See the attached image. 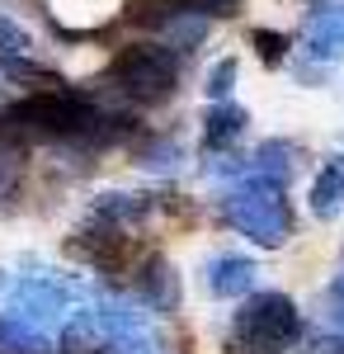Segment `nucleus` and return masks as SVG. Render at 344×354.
<instances>
[{
    "mask_svg": "<svg viewBox=\"0 0 344 354\" xmlns=\"http://www.w3.org/2000/svg\"><path fill=\"white\" fill-rule=\"evenodd\" d=\"M307 322L288 293H245L227 326V350L231 354H288L302 345Z\"/></svg>",
    "mask_w": 344,
    "mask_h": 354,
    "instance_id": "1",
    "label": "nucleus"
},
{
    "mask_svg": "<svg viewBox=\"0 0 344 354\" xmlns=\"http://www.w3.org/2000/svg\"><path fill=\"white\" fill-rule=\"evenodd\" d=\"M222 218L236 227L240 236H250L265 250L288 245L292 236V203H288V185H274L260 175H245L231 189L222 194Z\"/></svg>",
    "mask_w": 344,
    "mask_h": 354,
    "instance_id": "2",
    "label": "nucleus"
},
{
    "mask_svg": "<svg viewBox=\"0 0 344 354\" xmlns=\"http://www.w3.org/2000/svg\"><path fill=\"white\" fill-rule=\"evenodd\" d=\"M108 76L123 100L156 104V100H170L180 85V53L170 43H133V48H118Z\"/></svg>",
    "mask_w": 344,
    "mask_h": 354,
    "instance_id": "3",
    "label": "nucleus"
},
{
    "mask_svg": "<svg viewBox=\"0 0 344 354\" xmlns=\"http://www.w3.org/2000/svg\"><path fill=\"white\" fill-rule=\"evenodd\" d=\"M156 213V194H142V189H113V194H99L90 203L85 222L90 227H108V232H133L142 222Z\"/></svg>",
    "mask_w": 344,
    "mask_h": 354,
    "instance_id": "4",
    "label": "nucleus"
},
{
    "mask_svg": "<svg viewBox=\"0 0 344 354\" xmlns=\"http://www.w3.org/2000/svg\"><path fill=\"white\" fill-rule=\"evenodd\" d=\"M255 283H260V265L250 255L217 250L203 265V288H208L212 298H245V293H255Z\"/></svg>",
    "mask_w": 344,
    "mask_h": 354,
    "instance_id": "5",
    "label": "nucleus"
},
{
    "mask_svg": "<svg viewBox=\"0 0 344 354\" xmlns=\"http://www.w3.org/2000/svg\"><path fill=\"white\" fill-rule=\"evenodd\" d=\"M302 53H307V62H321V66L344 57V0L321 5L312 15V24L302 33Z\"/></svg>",
    "mask_w": 344,
    "mask_h": 354,
    "instance_id": "6",
    "label": "nucleus"
},
{
    "mask_svg": "<svg viewBox=\"0 0 344 354\" xmlns=\"http://www.w3.org/2000/svg\"><path fill=\"white\" fill-rule=\"evenodd\" d=\"M297 165H302V147L288 142V137H269L260 142L250 156H245V175H260V180H274V185H288L292 175H297ZM240 175V180H245Z\"/></svg>",
    "mask_w": 344,
    "mask_h": 354,
    "instance_id": "7",
    "label": "nucleus"
},
{
    "mask_svg": "<svg viewBox=\"0 0 344 354\" xmlns=\"http://www.w3.org/2000/svg\"><path fill=\"white\" fill-rule=\"evenodd\" d=\"M137 302L146 307V312H175L180 307V274L170 270L165 260H142V270H137Z\"/></svg>",
    "mask_w": 344,
    "mask_h": 354,
    "instance_id": "8",
    "label": "nucleus"
},
{
    "mask_svg": "<svg viewBox=\"0 0 344 354\" xmlns=\"http://www.w3.org/2000/svg\"><path fill=\"white\" fill-rule=\"evenodd\" d=\"M245 123H250V113L231 104V100H212L208 109H203V147L208 151H231L240 137H245Z\"/></svg>",
    "mask_w": 344,
    "mask_h": 354,
    "instance_id": "9",
    "label": "nucleus"
},
{
    "mask_svg": "<svg viewBox=\"0 0 344 354\" xmlns=\"http://www.w3.org/2000/svg\"><path fill=\"white\" fill-rule=\"evenodd\" d=\"M57 340L48 326L28 322L19 312H0V354H52Z\"/></svg>",
    "mask_w": 344,
    "mask_h": 354,
    "instance_id": "10",
    "label": "nucleus"
},
{
    "mask_svg": "<svg viewBox=\"0 0 344 354\" xmlns=\"http://www.w3.org/2000/svg\"><path fill=\"white\" fill-rule=\"evenodd\" d=\"M307 203H312V213H316L321 222H335L344 213V151H335V156L316 170Z\"/></svg>",
    "mask_w": 344,
    "mask_h": 354,
    "instance_id": "11",
    "label": "nucleus"
},
{
    "mask_svg": "<svg viewBox=\"0 0 344 354\" xmlns=\"http://www.w3.org/2000/svg\"><path fill=\"white\" fill-rule=\"evenodd\" d=\"M28 53H33L28 28L19 19H10V15H0V62H24Z\"/></svg>",
    "mask_w": 344,
    "mask_h": 354,
    "instance_id": "12",
    "label": "nucleus"
},
{
    "mask_svg": "<svg viewBox=\"0 0 344 354\" xmlns=\"http://www.w3.org/2000/svg\"><path fill=\"white\" fill-rule=\"evenodd\" d=\"M137 156H142L146 170H175V165L184 161V147H180V142H170V137H156V142H146Z\"/></svg>",
    "mask_w": 344,
    "mask_h": 354,
    "instance_id": "13",
    "label": "nucleus"
},
{
    "mask_svg": "<svg viewBox=\"0 0 344 354\" xmlns=\"http://www.w3.org/2000/svg\"><path fill=\"white\" fill-rule=\"evenodd\" d=\"M236 57H222V62H212L208 81H203V90H208V100H231V85H236Z\"/></svg>",
    "mask_w": 344,
    "mask_h": 354,
    "instance_id": "14",
    "label": "nucleus"
},
{
    "mask_svg": "<svg viewBox=\"0 0 344 354\" xmlns=\"http://www.w3.org/2000/svg\"><path fill=\"white\" fill-rule=\"evenodd\" d=\"M250 43H255L260 62H269V66H283V62H288V38H283V33H274V28H255V33H250Z\"/></svg>",
    "mask_w": 344,
    "mask_h": 354,
    "instance_id": "15",
    "label": "nucleus"
},
{
    "mask_svg": "<svg viewBox=\"0 0 344 354\" xmlns=\"http://www.w3.org/2000/svg\"><path fill=\"white\" fill-rule=\"evenodd\" d=\"M325 326L344 335V265L335 274V283H330V293H325Z\"/></svg>",
    "mask_w": 344,
    "mask_h": 354,
    "instance_id": "16",
    "label": "nucleus"
},
{
    "mask_svg": "<svg viewBox=\"0 0 344 354\" xmlns=\"http://www.w3.org/2000/svg\"><path fill=\"white\" fill-rule=\"evenodd\" d=\"M10 288H15V274L0 270V298H10Z\"/></svg>",
    "mask_w": 344,
    "mask_h": 354,
    "instance_id": "17",
    "label": "nucleus"
}]
</instances>
